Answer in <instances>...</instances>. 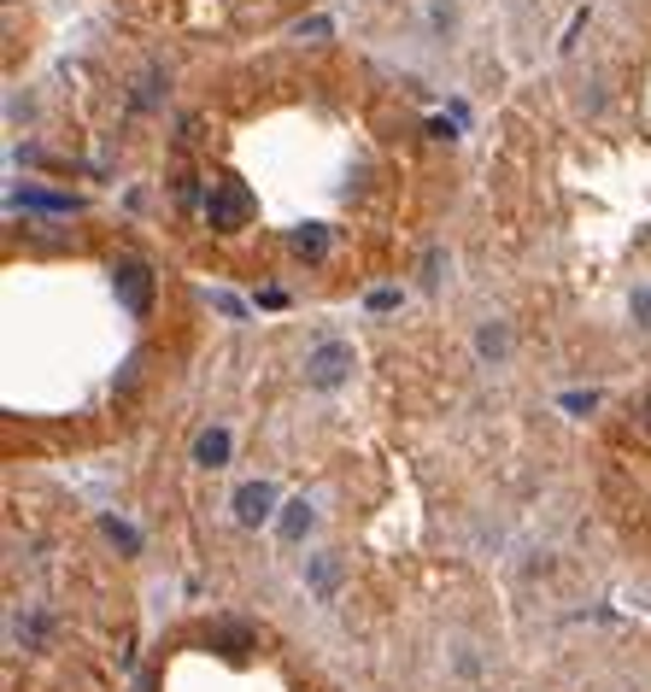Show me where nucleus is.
I'll return each mask as SVG.
<instances>
[{
    "label": "nucleus",
    "instance_id": "f257e3e1",
    "mask_svg": "<svg viewBox=\"0 0 651 692\" xmlns=\"http://www.w3.org/2000/svg\"><path fill=\"white\" fill-rule=\"evenodd\" d=\"M206 223L217 235H235V229L253 223V189L241 177H217L206 189Z\"/></svg>",
    "mask_w": 651,
    "mask_h": 692
},
{
    "label": "nucleus",
    "instance_id": "f03ea898",
    "mask_svg": "<svg viewBox=\"0 0 651 692\" xmlns=\"http://www.w3.org/2000/svg\"><path fill=\"white\" fill-rule=\"evenodd\" d=\"M346 376H353V346L346 341H323L306 353V387H317V394H335Z\"/></svg>",
    "mask_w": 651,
    "mask_h": 692
},
{
    "label": "nucleus",
    "instance_id": "7ed1b4c3",
    "mask_svg": "<svg viewBox=\"0 0 651 692\" xmlns=\"http://www.w3.org/2000/svg\"><path fill=\"white\" fill-rule=\"evenodd\" d=\"M112 287H118V306L129 317H148L153 311V270L141 265V258H112Z\"/></svg>",
    "mask_w": 651,
    "mask_h": 692
},
{
    "label": "nucleus",
    "instance_id": "20e7f679",
    "mask_svg": "<svg viewBox=\"0 0 651 692\" xmlns=\"http://www.w3.org/2000/svg\"><path fill=\"white\" fill-rule=\"evenodd\" d=\"M270 511H277V487H270V482H247V487H235V523H241V528L270 523Z\"/></svg>",
    "mask_w": 651,
    "mask_h": 692
},
{
    "label": "nucleus",
    "instance_id": "39448f33",
    "mask_svg": "<svg viewBox=\"0 0 651 692\" xmlns=\"http://www.w3.org/2000/svg\"><path fill=\"white\" fill-rule=\"evenodd\" d=\"M229 452H235V440H229V428H224V423L206 428V435L194 440V464H200V470H224V464H229Z\"/></svg>",
    "mask_w": 651,
    "mask_h": 692
},
{
    "label": "nucleus",
    "instance_id": "423d86ee",
    "mask_svg": "<svg viewBox=\"0 0 651 692\" xmlns=\"http://www.w3.org/2000/svg\"><path fill=\"white\" fill-rule=\"evenodd\" d=\"M475 353H482L487 364H499V358L511 353V329H505V323H482V329H475Z\"/></svg>",
    "mask_w": 651,
    "mask_h": 692
},
{
    "label": "nucleus",
    "instance_id": "0eeeda50",
    "mask_svg": "<svg viewBox=\"0 0 651 692\" xmlns=\"http://www.w3.org/2000/svg\"><path fill=\"white\" fill-rule=\"evenodd\" d=\"M311 587H317V599H335V587H341V558L335 552L311 558Z\"/></svg>",
    "mask_w": 651,
    "mask_h": 692
},
{
    "label": "nucleus",
    "instance_id": "6e6552de",
    "mask_svg": "<svg viewBox=\"0 0 651 692\" xmlns=\"http://www.w3.org/2000/svg\"><path fill=\"white\" fill-rule=\"evenodd\" d=\"M100 535H106L112 546H118L124 558H136V552H141V535H136V528L124 523V516H100Z\"/></svg>",
    "mask_w": 651,
    "mask_h": 692
},
{
    "label": "nucleus",
    "instance_id": "1a4fd4ad",
    "mask_svg": "<svg viewBox=\"0 0 651 692\" xmlns=\"http://www.w3.org/2000/svg\"><path fill=\"white\" fill-rule=\"evenodd\" d=\"M18 206H30V212H53V218H65V212H77V200H71V194H36V189H24V194H18Z\"/></svg>",
    "mask_w": 651,
    "mask_h": 692
},
{
    "label": "nucleus",
    "instance_id": "9d476101",
    "mask_svg": "<svg viewBox=\"0 0 651 692\" xmlns=\"http://www.w3.org/2000/svg\"><path fill=\"white\" fill-rule=\"evenodd\" d=\"M294 253H299V258H323V253H329V229H323V223L294 229Z\"/></svg>",
    "mask_w": 651,
    "mask_h": 692
},
{
    "label": "nucleus",
    "instance_id": "9b49d317",
    "mask_svg": "<svg viewBox=\"0 0 651 692\" xmlns=\"http://www.w3.org/2000/svg\"><path fill=\"white\" fill-rule=\"evenodd\" d=\"M311 528V504L306 499H288V511H282V540H299Z\"/></svg>",
    "mask_w": 651,
    "mask_h": 692
},
{
    "label": "nucleus",
    "instance_id": "f8f14e48",
    "mask_svg": "<svg viewBox=\"0 0 651 692\" xmlns=\"http://www.w3.org/2000/svg\"><path fill=\"white\" fill-rule=\"evenodd\" d=\"M634 317H640V329L651 335V287H634Z\"/></svg>",
    "mask_w": 651,
    "mask_h": 692
},
{
    "label": "nucleus",
    "instance_id": "ddd939ff",
    "mask_svg": "<svg viewBox=\"0 0 651 692\" xmlns=\"http://www.w3.org/2000/svg\"><path fill=\"white\" fill-rule=\"evenodd\" d=\"M592 406H599V394H563V411H575V417H587Z\"/></svg>",
    "mask_w": 651,
    "mask_h": 692
},
{
    "label": "nucleus",
    "instance_id": "4468645a",
    "mask_svg": "<svg viewBox=\"0 0 651 692\" xmlns=\"http://www.w3.org/2000/svg\"><path fill=\"white\" fill-rule=\"evenodd\" d=\"M12 633H18V640H41L48 623H41V616H24V623H12Z\"/></svg>",
    "mask_w": 651,
    "mask_h": 692
},
{
    "label": "nucleus",
    "instance_id": "2eb2a0df",
    "mask_svg": "<svg viewBox=\"0 0 651 692\" xmlns=\"http://www.w3.org/2000/svg\"><path fill=\"white\" fill-rule=\"evenodd\" d=\"M399 306V294H394V287H382V294H370V311H394Z\"/></svg>",
    "mask_w": 651,
    "mask_h": 692
},
{
    "label": "nucleus",
    "instance_id": "dca6fc26",
    "mask_svg": "<svg viewBox=\"0 0 651 692\" xmlns=\"http://www.w3.org/2000/svg\"><path fill=\"white\" fill-rule=\"evenodd\" d=\"M640 411H646V428H651V394H646V406H640Z\"/></svg>",
    "mask_w": 651,
    "mask_h": 692
}]
</instances>
